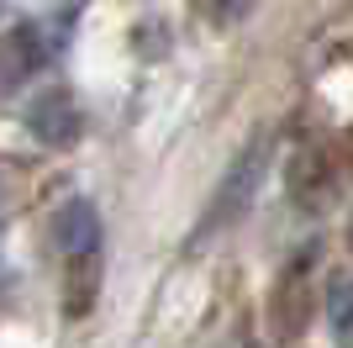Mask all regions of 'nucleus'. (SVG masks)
<instances>
[{
    "mask_svg": "<svg viewBox=\"0 0 353 348\" xmlns=\"http://www.w3.org/2000/svg\"><path fill=\"white\" fill-rule=\"evenodd\" d=\"M264 169H269V143L253 137V143L227 164V174L216 180L206 211H201V222H195V232H190V253H201L206 243H216L227 227H237V222L248 217L253 195H259V185H264Z\"/></svg>",
    "mask_w": 353,
    "mask_h": 348,
    "instance_id": "f257e3e1",
    "label": "nucleus"
},
{
    "mask_svg": "<svg viewBox=\"0 0 353 348\" xmlns=\"http://www.w3.org/2000/svg\"><path fill=\"white\" fill-rule=\"evenodd\" d=\"M348 248H353V217H348Z\"/></svg>",
    "mask_w": 353,
    "mask_h": 348,
    "instance_id": "6e6552de",
    "label": "nucleus"
},
{
    "mask_svg": "<svg viewBox=\"0 0 353 348\" xmlns=\"http://www.w3.org/2000/svg\"><path fill=\"white\" fill-rule=\"evenodd\" d=\"M327 185H332V169L322 164V153H316V148H306V153L290 164V190H295V201H301V206H316V201L327 195Z\"/></svg>",
    "mask_w": 353,
    "mask_h": 348,
    "instance_id": "39448f33",
    "label": "nucleus"
},
{
    "mask_svg": "<svg viewBox=\"0 0 353 348\" xmlns=\"http://www.w3.org/2000/svg\"><path fill=\"white\" fill-rule=\"evenodd\" d=\"M53 238H59L63 253H101V211H95V201H85V195H74V201L59 206V217H53Z\"/></svg>",
    "mask_w": 353,
    "mask_h": 348,
    "instance_id": "20e7f679",
    "label": "nucleus"
},
{
    "mask_svg": "<svg viewBox=\"0 0 353 348\" xmlns=\"http://www.w3.org/2000/svg\"><path fill=\"white\" fill-rule=\"evenodd\" d=\"M37 64H43V37H37L32 21H16V27L0 37V95L21 90L32 74H37Z\"/></svg>",
    "mask_w": 353,
    "mask_h": 348,
    "instance_id": "7ed1b4c3",
    "label": "nucleus"
},
{
    "mask_svg": "<svg viewBox=\"0 0 353 348\" xmlns=\"http://www.w3.org/2000/svg\"><path fill=\"white\" fill-rule=\"evenodd\" d=\"M248 6H253V0H195V11L206 16V21H211V27H216V32L237 27V21L248 16Z\"/></svg>",
    "mask_w": 353,
    "mask_h": 348,
    "instance_id": "423d86ee",
    "label": "nucleus"
},
{
    "mask_svg": "<svg viewBox=\"0 0 353 348\" xmlns=\"http://www.w3.org/2000/svg\"><path fill=\"white\" fill-rule=\"evenodd\" d=\"M327 311H332V333H343V338H348V333H353V285H348V280H332Z\"/></svg>",
    "mask_w": 353,
    "mask_h": 348,
    "instance_id": "0eeeda50",
    "label": "nucleus"
},
{
    "mask_svg": "<svg viewBox=\"0 0 353 348\" xmlns=\"http://www.w3.org/2000/svg\"><path fill=\"white\" fill-rule=\"evenodd\" d=\"M27 132L48 148H69L79 137V106L63 95V90H48L27 106Z\"/></svg>",
    "mask_w": 353,
    "mask_h": 348,
    "instance_id": "f03ea898",
    "label": "nucleus"
}]
</instances>
